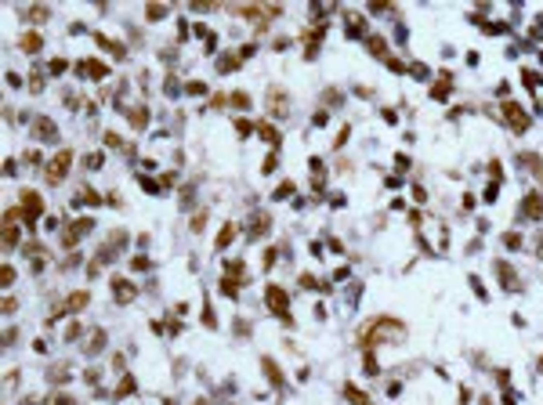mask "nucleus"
<instances>
[{"label": "nucleus", "instance_id": "1", "mask_svg": "<svg viewBox=\"0 0 543 405\" xmlns=\"http://www.w3.org/2000/svg\"><path fill=\"white\" fill-rule=\"evenodd\" d=\"M69 163H73V152H58L55 163H48V178L51 181H62V178H66V170H69Z\"/></svg>", "mask_w": 543, "mask_h": 405}, {"label": "nucleus", "instance_id": "2", "mask_svg": "<svg viewBox=\"0 0 543 405\" xmlns=\"http://www.w3.org/2000/svg\"><path fill=\"white\" fill-rule=\"evenodd\" d=\"M268 304H272L275 311H283V308H286V297H283V290H279V286L268 290Z\"/></svg>", "mask_w": 543, "mask_h": 405}, {"label": "nucleus", "instance_id": "3", "mask_svg": "<svg viewBox=\"0 0 543 405\" xmlns=\"http://www.w3.org/2000/svg\"><path fill=\"white\" fill-rule=\"evenodd\" d=\"M131 293H134V290H131L127 282H116V300H131Z\"/></svg>", "mask_w": 543, "mask_h": 405}, {"label": "nucleus", "instance_id": "4", "mask_svg": "<svg viewBox=\"0 0 543 405\" xmlns=\"http://www.w3.org/2000/svg\"><path fill=\"white\" fill-rule=\"evenodd\" d=\"M22 48H26V51H37V48H40V36H26Z\"/></svg>", "mask_w": 543, "mask_h": 405}]
</instances>
